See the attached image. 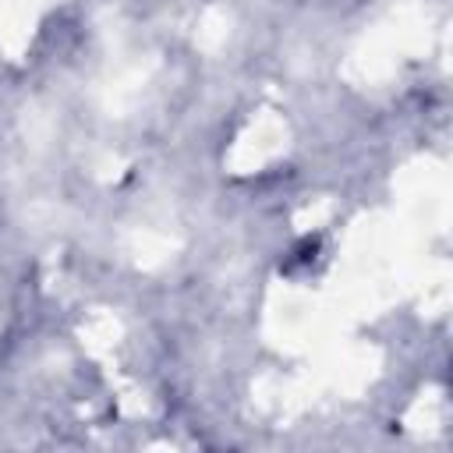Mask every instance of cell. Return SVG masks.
Here are the masks:
<instances>
[]
</instances>
